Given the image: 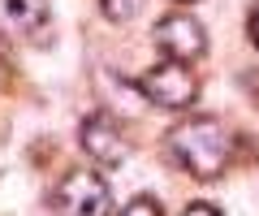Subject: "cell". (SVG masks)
Instances as JSON below:
<instances>
[{
  "label": "cell",
  "mask_w": 259,
  "mask_h": 216,
  "mask_svg": "<svg viewBox=\"0 0 259 216\" xmlns=\"http://www.w3.org/2000/svg\"><path fill=\"white\" fill-rule=\"evenodd\" d=\"M52 207H56V216H112V190L100 173L74 169L61 178Z\"/></svg>",
  "instance_id": "7a4b0ae2"
},
{
  "label": "cell",
  "mask_w": 259,
  "mask_h": 216,
  "mask_svg": "<svg viewBox=\"0 0 259 216\" xmlns=\"http://www.w3.org/2000/svg\"><path fill=\"white\" fill-rule=\"evenodd\" d=\"M121 216H164V212H160V203L151 195H139V199H130V207Z\"/></svg>",
  "instance_id": "ba28073f"
},
{
  "label": "cell",
  "mask_w": 259,
  "mask_h": 216,
  "mask_svg": "<svg viewBox=\"0 0 259 216\" xmlns=\"http://www.w3.org/2000/svg\"><path fill=\"white\" fill-rule=\"evenodd\" d=\"M250 44L259 48V5H255V9H250Z\"/></svg>",
  "instance_id": "30bf717a"
},
{
  "label": "cell",
  "mask_w": 259,
  "mask_h": 216,
  "mask_svg": "<svg viewBox=\"0 0 259 216\" xmlns=\"http://www.w3.org/2000/svg\"><path fill=\"white\" fill-rule=\"evenodd\" d=\"M139 91L147 95L156 108H164V113H182V108L194 104V95H199V78H194L190 65H182V61H160V65H151L147 74L139 78Z\"/></svg>",
  "instance_id": "3957f363"
},
{
  "label": "cell",
  "mask_w": 259,
  "mask_h": 216,
  "mask_svg": "<svg viewBox=\"0 0 259 216\" xmlns=\"http://www.w3.org/2000/svg\"><path fill=\"white\" fill-rule=\"evenodd\" d=\"M78 143H82V151L95 160V164H104V169H117V164H125L130 160V139L121 134V125L112 121L108 113H91L82 125H78Z\"/></svg>",
  "instance_id": "5b68a950"
},
{
  "label": "cell",
  "mask_w": 259,
  "mask_h": 216,
  "mask_svg": "<svg viewBox=\"0 0 259 216\" xmlns=\"http://www.w3.org/2000/svg\"><path fill=\"white\" fill-rule=\"evenodd\" d=\"M182 216H221V212H216L212 203H190V207H186Z\"/></svg>",
  "instance_id": "9c48e42d"
},
{
  "label": "cell",
  "mask_w": 259,
  "mask_h": 216,
  "mask_svg": "<svg viewBox=\"0 0 259 216\" xmlns=\"http://www.w3.org/2000/svg\"><path fill=\"white\" fill-rule=\"evenodd\" d=\"M52 22L48 0H0V35L9 39H39Z\"/></svg>",
  "instance_id": "8992f818"
},
{
  "label": "cell",
  "mask_w": 259,
  "mask_h": 216,
  "mask_svg": "<svg viewBox=\"0 0 259 216\" xmlns=\"http://www.w3.org/2000/svg\"><path fill=\"white\" fill-rule=\"evenodd\" d=\"M168 147H173V160L182 164L190 178L199 182H216L229 164L233 139L216 117H190V121L173 125L168 130Z\"/></svg>",
  "instance_id": "6da1fadb"
},
{
  "label": "cell",
  "mask_w": 259,
  "mask_h": 216,
  "mask_svg": "<svg viewBox=\"0 0 259 216\" xmlns=\"http://www.w3.org/2000/svg\"><path fill=\"white\" fill-rule=\"evenodd\" d=\"M156 48L164 52V61L194 65V61L207 52V30H203V22L190 18V13H168V18L156 22Z\"/></svg>",
  "instance_id": "277c9868"
},
{
  "label": "cell",
  "mask_w": 259,
  "mask_h": 216,
  "mask_svg": "<svg viewBox=\"0 0 259 216\" xmlns=\"http://www.w3.org/2000/svg\"><path fill=\"white\" fill-rule=\"evenodd\" d=\"M100 9L108 22H130L143 13V0H100Z\"/></svg>",
  "instance_id": "52a82bcc"
}]
</instances>
